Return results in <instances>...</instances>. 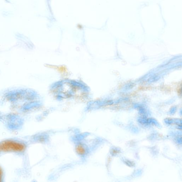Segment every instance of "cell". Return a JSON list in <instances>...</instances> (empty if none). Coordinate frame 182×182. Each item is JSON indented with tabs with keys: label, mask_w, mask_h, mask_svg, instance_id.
I'll return each instance as SVG.
<instances>
[{
	"label": "cell",
	"mask_w": 182,
	"mask_h": 182,
	"mask_svg": "<svg viewBox=\"0 0 182 182\" xmlns=\"http://www.w3.org/2000/svg\"><path fill=\"white\" fill-rule=\"evenodd\" d=\"M24 144L16 141L6 140L0 143V151L20 152L25 149Z\"/></svg>",
	"instance_id": "6da1fadb"
},
{
	"label": "cell",
	"mask_w": 182,
	"mask_h": 182,
	"mask_svg": "<svg viewBox=\"0 0 182 182\" xmlns=\"http://www.w3.org/2000/svg\"><path fill=\"white\" fill-rule=\"evenodd\" d=\"M75 149L77 154L80 156H84L86 153V149H85L83 145H81V144H79L77 145Z\"/></svg>",
	"instance_id": "7a4b0ae2"
},
{
	"label": "cell",
	"mask_w": 182,
	"mask_h": 182,
	"mask_svg": "<svg viewBox=\"0 0 182 182\" xmlns=\"http://www.w3.org/2000/svg\"><path fill=\"white\" fill-rule=\"evenodd\" d=\"M3 172L2 169L0 167V182L2 181Z\"/></svg>",
	"instance_id": "3957f363"
}]
</instances>
